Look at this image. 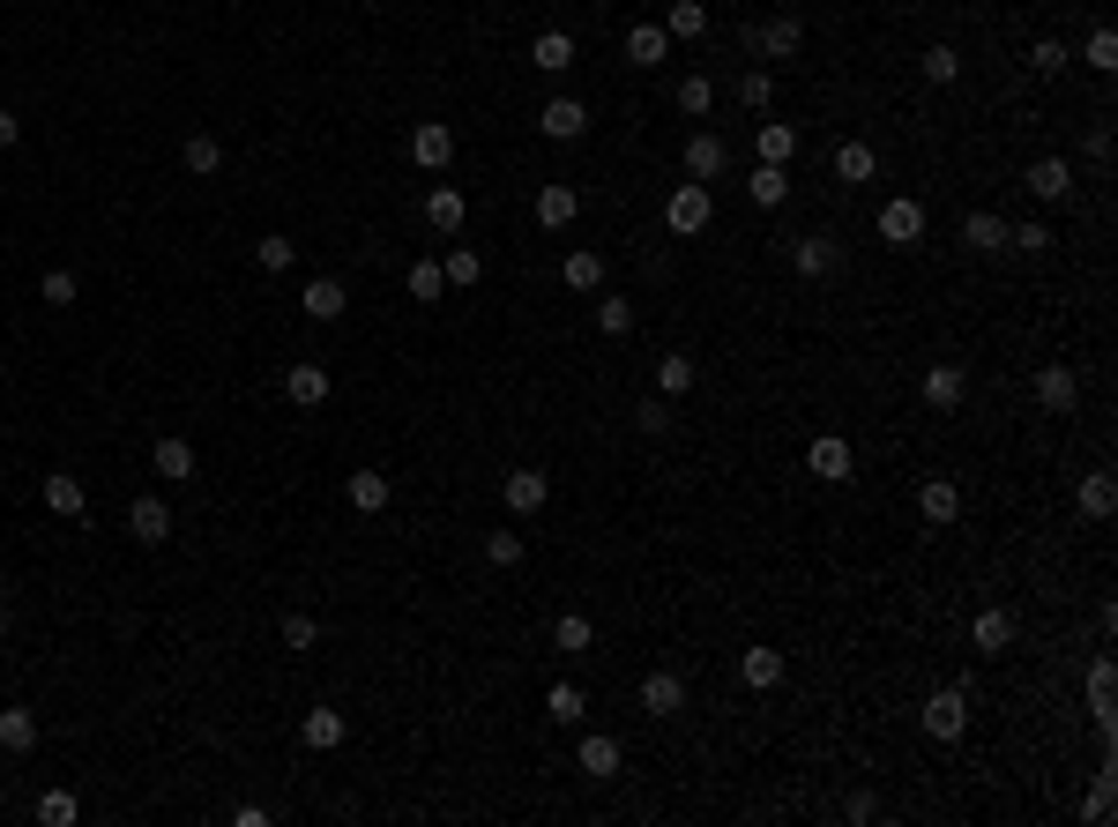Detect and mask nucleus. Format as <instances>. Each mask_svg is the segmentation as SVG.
Segmentation results:
<instances>
[{"label":"nucleus","mask_w":1118,"mask_h":827,"mask_svg":"<svg viewBox=\"0 0 1118 827\" xmlns=\"http://www.w3.org/2000/svg\"><path fill=\"white\" fill-rule=\"evenodd\" d=\"M150 462H157V477H195V448H187V440H172V433L150 448Z\"/></svg>","instance_id":"36"},{"label":"nucleus","mask_w":1118,"mask_h":827,"mask_svg":"<svg viewBox=\"0 0 1118 827\" xmlns=\"http://www.w3.org/2000/svg\"><path fill=\"white\" fill-rule=\"evenodd\" d=\"M642 708H649V716H679V708H686V678H679V671H649V678H642Z\"/></svg>","instance_id":"15"},{"label":"nucleus","mask_w":1118,"mask_h":827,"mask_svg":"<svg viewBox=\"0 0 1118 827\" xmlns=\"http://www.w3.org/2000/svg\"><path fill=\"white\" fill-rule=\"evenodd\" d=\"M917 515H925L932 530H948L954 515H962V493H954V477H925V493H917Z\"/></svg>","instance_id":"14"},{"label":"nucleus","mask_w":1118,"mask_h":827,"mask_svg":"<svg viewBox=\"0 0 1118 827\" xmlns=\"http://www.w3.org/2000/svg\"><path fill=\"white\" fill-rule=\"evenodd\" d=\"M284 395L298 403V411H314V403H329V373L314 366V358H298V366L284 373Z\"/></svg>","instance_id":"17"},{"label":"nucleus","mask_w":1118,"mask_h":827,"mask_svg":"<svg viewBox=\"0 0 1118 827\" xmlns=\"http://www.w3.org/2000/svg\"><path fill=\"white\" fill-rule=\"evenodd\" d=\"M962 247H969V253H1007V216L969 209V216H962Z\"/></svg>","instance_id":"12"},{"label":"nucleus","mask_w":1118,"mask_h":827,"mask_svg":"<svg viewBox=\"0 0 1118 827\" xmlns=\"http://www.w3.org/2000/svg\"><path fill=\"white\" fill-rule=\"evenodd\" d=\"M298 745H306V753H336V745H343V716H336V708H306V716H298Z\"/></svg>","instance_id":"16"},{"label":"nucleus","mask_w":1118,"mask_h":827,"mask_svg":"<svg viewBox=\"0 0 1118 827\" xmlns=\"http://www.w3.org/2000/svg\"><path fill=\"white\" fill-rule=\"evenodd\" d=\"M1007 247H1022V253H1044V247H1051V224H1007Z\"/></svg>","instance_id":"53"},{"label":"nucleus","mask_w":1118,"mask_h":827,"mask_svg":"<svg viewBox=\"0 0 1118 827\" xmlns=\"http://www.w3.org/2000/svg\"><path fill=\"white\" fill-rule=\"evenodd\" d=\"M597 329H604L612 343H620V335L634 329V306H626V298H597Z\"/></svg>","instance_id":"46"},{"label":"nucleus","mask_w":1118,"mask_h":827,"mask_svg":"<svg viewBox=\"0 0 1118 827\" xmlns=\"http://www.w3.org/2000/svg\"><path fill=\"white\" fill-rule=\"evenodd\" d=\"M38 745V716L31 708H0V753H31Z\"/></svg>","instance_id":"30"},{"label":"nucleus","mask_w":1118,"mask_h":827,"mask_svg":"<svg viewBox=\"0 0 1118 827\" xmlns=\"http://www.w3.org/2000/svg\"><path fill=\"white\" fill-rule=\"evenodd\" d=\"M1111 507H1118V485H1111V470H1096V477H1081V515H1088V522H1104Z\"/></svg>","instance_id":"32"},{"label":"nucleus","mask_w":1118,"mask_h":827,"mask_svg":"<svg viewBox=\"0 0 1118 827\" xmlns=\"http://www.w3.org/2000/svg\"><path fill=\"white\" fill-rule=\"evenodd\" d=\"M835 179H843V187H866V179H872V150H866V142H843V150H835Z\"/></svg>","instance_id":"37"},{"label":"nucleus","mask_w":1118,"mask_h":827,"mask_svg":"<svg viewBox=\"0 0 1118 827\" xmlns=\"http://www.w3.org/2000/svg\"><path fill=\"white\" fill-rule=\"evenodd\" d=\"M15 142H23V120H15V113H0V150H15Z\"/></svg>","instance_id":"59"},{"label":"nucleus","mask_w":1118,"mask_h":827,"mask_svg":"<svg viewBox=\"0 0 1118 827\" xmlns=\"http://www.w3.org/2000/svg\"><path fill=\"white\" fill-rule=\"evenodd\" d=\"M581 708H589L581 686H552V694H544V716H552V723H581Z\"/></svg>","instance_id":"43"},{"label":"nucleus","mask_w":1118,"mask_h":827,"mask_svg":"<svg viewBox=\"0 0 1118 827\" xmlns=\"http://www.w3.org/2000/svg\"><path fill=\"white\" fill-rule=\"evenodd\" d=\"M581 127H589V105H581V97H552V105H538V134H544V142H581Z\"/></svg>","instance_id":"4"},{"label":"nucleus","mask_w":1118,"mask_h":827,"mask_svg":"<svg viewBox=\"0 0 1118 827\" xmlns=\"http://www.w3.org/2000/svg\"><path fill=\"white\" fill-rule=\"evenodd\" d=\"M388 493H396V485H388V477H380V470H358V477H351V485H343V499H351V507H358V515H380V507H388Z\"/></svg>","instance_id":"29"},{"label":"nucleus","mask_w":1118,"mask_h":827,"mask_svg":"<svg viewBox=\"0 0 1118 827\" xmlns=\"http://www.w3.org/2000/svg\"><path fill=\"white\" fill-rule=\"evenodd\" d=\"M620 760H626L620 739H604V731H589V739H581V776H597V783H604V776H620Z\"/></svg>","instance_id":"25"},{"label":"nucleus","mask_w":1118,"mask_h":827,"mask_svg":"<svg viewBox=\"0 0 1118 827\" xmlns=\"http://www.w3.org/2000/svg\"><path fill=\"white\" fill-rule=\"evenodd\" d=\"M254 261H261V269H269V276H284L291 261H298V247H291L284 232H269V239H254Z\"/></svg>","instance_id":"40"},{"label":"nucleus","mask_w":1118,"mask_h":827,"mask_svg":"<svg viewBox=\"0 0 1118 827\" xmlns=\"http://www.w3.org/2000/svg\"><path fill=\"white\" fill-rule=\"evenodd\" d=\"M560 276H567V284H575V291H597V284H604V253L575 247V253H567V269H560Z\"/></svg>","instance_id":"38"},{"label":"nucleus","mask_w":1118,"mask_h":827,"mask_svg":"<svg viewBox=\"0 0 1118 827\" xmlns=\"http://www.w3.org/2000/svg\"><path fill=\"white\" fill-rule=\"evenodd\" d=\"M634 425H642V433H671V411H663V403H642Z\"/></svg>","instance_id":"58"},{"label":"nucleus","mask_w":1118,"mask_h":827,"mask_svg":"<svg viewBox=\"0 0 1118 827\" xmlns=\"http://www.w3.org/2000/svg\"><path fill=\"white\" fill-rule=\"evenodd\" d=\"M753 150H761V165H790V157H798V134H790L784 120H761L753 127Z\"/></svg>","instance_id":"26"},{"label":"nucleus","mask_w":1118,"mask_h":827,"mask_svg":"<svg viewBox=\"0 0 1118 827\" xmlns=\"http://www.w3.org/2000/svg\"><path fill=\"white\" fill-rule=\"evenodd\" d=\"M790 261H798V276H835L843 269V247H835V232H805L790 247Z\"/></svg>","instance_id":"9"},{"label":"nucleus","mask_w":1118,"mask_h":827,"mask_svg":"<svg viewBox=\"0 0 1118 827\" xmlns=\"http://www.w3.org/2000/svg\"><path fill=\"white\" fill-rule=\"evenodd\" d=\"M179 165L195 172V179H216V165H224V142H216V134H187V142H179Z\"/></svg>","instance_id":"28"},{"label":"nucleus","mask_w":1118,"mask_h":827,"mask_svg":"<svg viewBox=\"0 0 1118 827\" xmlns=\"http://www.w3.org/2000/svg\"><path fill=\"white\" fill-rule=\"evenodd\" d=\"M708 216H716V202H708L702 179H686V187L663 202V224H671V232H708Z\"/></svg>","instance_id":"3"},{"label":"nucleus","mask_w":1118,"mask_h":827,"mask_svg":"<svg viewBox=\"0 0 1118 827\" xmlns=\"http://www.w3.org/2000/svg\"><path fill=\"white\" fill-rule=\"evenodd\" d=\"M663 52H671V38H663L657 23H634V31H626V60H634V68H657Z\"/></svg>","instance_id":"31"},{"label":"nucleus","mask_w":1118,"mask_h":827,"mask_svg":"<svg viewBox=\"0 0 1118 827\" xmlns=\"http://www.w3.org/2000/svg\"><path fill=\"white\" fill-rule=\"evenodd\" d=\"M314 641H321V626L306 619V612H291V619H284V649H314Z\"/></svg>","instance_id":"56"},{"label":"nucleus","mask_w":1118,"mask_h":827,"mask_svg":"<svg viewBox=\"0 0 1118 827\" xmlns=\"http://www.w3.org/2000/svg\"><path fill=\"white\" fill-rule=\"evenodd\" d=\"M1067 60H1074V52H1067L1059 38H1036L1029 45V68H1036V75H1067Z\"/></svg>","instance_id":"44"},{"label":"nucleus","mask_w":1118,"mask_h":827,"mask_svg":"<svg viewBox=\"0 0 1118 827\" xmlns=\"http://www.w3.org/2000/svg\"><path fill=\"white\" fill-rule=\"evenodd\" d=\"M739 97H745V105H753V113H761V105H768V97H776V75H768V68H745V83H739Z\"/></svg>","instance_id":"52"},{"label":"nucleus","mask_w":1118,"mask_h":827,"mask_svg":"<svg viewBox=\"0 0 1118 827\" xmlns=\"http://www.w3.org/2000/svg\"><path fill=\"white\" fill-rule=\"evenodd\" d=\"M739 678L753 686V694H768V686H784V657L761 641V649H745V657H739Z\"/></svg>","instance_id":"22"},{"label":"nucleus","mask_w":1118,"mask_h":827,"mask_svg":"<svg viewBox=\"0 0 1118 827\" xmlns=\"http://www.w3.org/2000/svg\"><path fill=\"white\" fill-rule=\"evenodd\" d=\"M962 731H969V694H962V686H940V694L925 701V739L954 745Z\"/></svg>","instance_id":"1"},{"label":"nucleus","mask_w":1118,"mask_h":827,"mask_svg":"<svg viewBox=\"0 0 1118 827\" xmlns=\"http://www.w3.org/2000/svg\"><path fill=\"white\" fill-rule=\"evenodd\" d=\"M723 165H731L723 134H694V142H686V179H702V187H708V179H716Z\"/></svg>","instance_id":"20"},{"label":"nucleus","mask_w":1118,"mask_h":827,"mask_svg":"<svg viewBox=\"0 0 1118 827\" xmlns=\"http://www.w3.org/2000/svg\"><path fill=\"white\" fill-rule=\"evenodd\" d=\"M805 470H813V477H828V485H843V477L858 470V456H850V440H843V433H821V440L805 448Z\"/></svg>","instance_id":"7"},{"label":"nucleus","mask_w":1118,"mask_h":827,"mask_svg":"<svg viewBox=\"0 0 1118 827\" xmlns=\"http://www.w3.org/2000/svg\"><path fill=\"white\" fill-rule=\"evenodd\" d=\"M448 291V269L440 261H411V298H440Z\"/></svg>","instance_id":"48"},{"label":"nucleus","mask_w":1118,"mask_h":827,"mask_svg":"<svg viewBox=\"0 0 1118 827\" xmlns=\"http://www.w3.org/2000/svg\"><path fill=\"white\" fill-rule=\"evenodd\" d=\"M499 499H507L515 515H538L544 499H552V477H538V470H507V485H499Z\"/></svg>","instance_id":"13"},{"label":"nucleus","mask_w":1118,"mask_h":827,"mask_svg":"<svg viewBox=\"0 0 1118 827\" xmlns=\"http://www.w3.org/2000/svg\"><path fill=\"white\" fill-rule=\"evenodd\" d=\"M1088 68H1096V75H1111V68H1118V38H1111V31L1088 38Z\"/></svg>","instance_id":"55"},{"label":"nucleus","mask_w":1118,"mask_h":827,"mask_svg":"<svg viewBox=\"0 0 1118 827\" xmlns=\"http://www.w3.org/2000/svg\"><path fill=\"white\" fill-rule=\"evenodd\" d=\"M962 395H969V373H962V366H932V373H925V403H932V411H954Z\"/></svg>","instance_id":"23"},{"label":"nucleus","mask_w":1118,"mask_h":827,"mask_svg":"<svg viewBox=\"0 0 1118 827\" xmlns=\"http://www.w3.org/2000/svg\"><path fill=\"white\" fill-rule=\"evenodd\" d=\"M1029 194H1036V202H1067V194H1074V165H1067V157H1036V165H1029Z\"/></svg>","instance_id":"11"},{"label":"nucleus","mask_w":1118,"mask_h":827,"mask_svg":"<svg viewBox=\"0 0 1118 827\" xmlns=\"http://www.w3.org/2000/svg\"><path fill=\"white\" fill-rule=\"evenodd\" d=\"M38 298H45V306H75V276H68V269H45Z\"/></svg>","instance_id":"49"},{"label":"nucleus","mask_w":1118,"mask_h":827,"mask_svg":"<svg viewBox=\"0 0 1118 827\" xmlns=\"http://www.w3.org/2000/svg\"><path fill=\"white\" fill-rule=\"evenodd\" d=\"M1088 716H1111V663L1088 671Z\"/></svg>","instance_id":"54"},{"label":"nucleus","mask_w":1118,"mask_h":827,"mask_svg":"<svg viewBox=\"0 0 1118 827\" xmlns=\"http://www.w3.org/2000/svg\"><path fill=\"white\" fill-rule=\"evenodd\" d=\"M880 239H887V247H917V239H925V202L895 194V202L880 209Z\"/></svg>","instance_id":"5"},{"label":"nucleus","mask_w":1118,"mask_h":827,"mask_svg":"<svg viewBox=\"0 0 1118 827\" xmlns=\"http://www.w3.org/2000/svg\"><path fill=\"white\" fill-rule=\"evenodd\" d=\"M440 269H448V291H462V284H478V269H485V261H478L470 247H456L448 261H440Z\"/></svg>","instance_id":"50"},{"label":"nucleus","mask_w":1118,"mask_h":827,"mask_svg":"<svg viewBox=\"0 0 1118 827\" xmlns=\"http://www.w3.org/2000/svg\"><path fill=\"white\" fill-rule=\"evenodd\" d=\"M1074 395H1081L1074 366H1044V373H1036V403H1044V411H1074Z\"/></svg>","instance_id":"21"},{"label":"nucleus","mask_w":1118,"mask_h":827,"mask_svg":"<svg viewBox=\"0 0 1118 827\" xmlns=\"http://www.w3.org/2000/svg\"><path fill=\"white\" fill-rule=\"evenodd\" d=\"M38 499H45V507H52V515H68V522H83V515H90V493H83V477H68V470H52V477H45V485H38Z\"/></svg>","instance_id":"10"},{"label":"nucleus","mask_w":1118,"mask_h":827,"mask_svg":"<svg viewBox=\"0 0 1118 827\" xmlns=\"http://www.w3.org/2000/svg\"><path fill=\"white\" fill-rule=\"evenodd\" d=\"M708 105H716V83H708V75H686V83H679V113H694V120H702Z\"/></svg>","instance_id":"47"},{"label":"nucleus","mask_w":1118,"mask_h":827,"mask_svg":"<svg viewBox=\"0 0 1118 827\" xmlns=\"http://www.w3.org/2000/svg\"><path fill=\"white\" fill-rule=\"evenodd\" d=\"M552 649H560V657H581V649H597V626L581 619V612H567V619L552 626Z\"/></svg>","instance_id":"34"},{"label":"nucleus","mask_w":1118,"mask_h":827,"mask_svg":"<svg viewBox=\"0 0 1118 827\" xmlns=\"http://www.w3.org/2000/svg\"><path fill=\"white\" fill-rule=\"evenodd\" d=\"M530 60H538V75H567V68H575V38H567V31H544V38L530 45Z\"/></svg>","instance_id":"27"},{"label":"nucleus","mask_w":1118,"mask_h":827,"mask_svg":"<svg viewBox=\"0 0 1118 827\" xmlns=\"http://www.w3.org/2000/svg\"><path fill=\"white\" fill-rule=\"evenodd\" d=\"M127 537H134V544H165L172 537V507L157 493H142L134 507H127Z\"/></svg>","instance_id":"8"},{"label":"nucleus","mask_w":1118,"mask_h":827,"mask_svg":"<svg viewBox=\"0 0 1118 827\" xmlns=\"http://www.w3.org/2000/svg\"><path fill=\"white\" fill-rule=\"evenodd\" d=\"M485 559H493V567H522V537H515V530H493V537H485Z\"/></svg>","instance_id":"51"},{"label":"nucleus","mask_w":1118,"mask_h":827,"mask_svg":"<svg viewBox=\"0 0 1118 827\" xmlns=\"http://www.w3.org/2000/svg\"><path fill=\"white\" fill-rule=\"evenodd\" d=\"M745 194H753L761 209H784V202H790V179H784V165H761L753 179H745Z\"/></svg>","instance_id":"33"},{"label":"nucleus","mask_w":1118,"mask_h":827,"mask_svg":"<svg viewBox=\"0 0 1118 827\" xmlns=\"http://www.w3.org/2000/svg\"><path fill=\"white\" fill-rule=\"evenodd\" d=\"M1081 813H1088V820H1111V768H1104V783L1088 790V805H1081Z\"/></svg>","instance_id":"57"},{"label":"nucleus","mask_w":1118,"mask_h":827,"mask_svg":"<svg viewBox=\"0 0 1118 827\" xmlns=\"http://www.w3.org/2000/svg\"><path fill=\"white\" fill-rule=\"evenodd\" d=\"M0 626H8V612H0Z\"/></svg>","instance_id":"60"},{"label":"nucleus","mask_w":1118,"mask_h":827,"mask_svg":"<svg viewBox=\"0 0 1118 827\" xmlns=\"http://www.w3.org/2000/svg\"><path fill=\"white\" fill-rule=\"evenodd\" d=\"M702 31H708V8H702V0H671L663 38H702Z\"/></svg>","instance_id":"35"},{"label":"nucleus","mask_w":1118,"mask_h":827,"mask_svg":"<svg viewBox=\"0 0 1118 827\" xmlns=\"http://www.w3.org/2000/svg\"><path fill=\"white\" fill-rule=\"evenodd\" d=\"M657 388H663V395H686V388H694V358H679V351L657 358Z\"/></svg>","instance_id":"42"},{"label":"nucleus","mask_w":1118,"mask_h":827,"mask_svg":"<svg viewBox=\"0 0 1118 827\" xmlns=\"http://www.w3.org/2000/svg\"><path fill=\"white\" fill-rule=\"evenodd\" d=\"M745 45H753L761 60H798V45H805V23H798V15H776V23H761V31H753Z\"/></svg>","instance_id":"6"},{"label":"nucleus","mask_w":1118,"mask_h":827,"mask_svg":"<svg viewBox=\"0 0 1118 827\" xmlns=\"http://www.w3.org/2000/svg\"><path fill=\"white\" fill-rule=\"evenodd\" d=\"M917 68H925V83H940V90H948L954 75H962V60H954V45H932V52H925Z\"/></svg>","instance_id":"45"},{"label":"nucleus","mask_w":1118,"mask_h":827,"mask_svg":"<svg viewBox=\"0 0 1118 827\" xmlns=\"http://www.w3.org/2000/svg\"><path fill=\"white\" fill-rule=\"evenodd\" d=\"M462 216H470V202H462L456 187H433V194H425V224H433L440 239H456V232H462Z\"/></svg>","instance_id":"18"},{"label":"nucleus","mask_w":1118,"mask_h":827,"mask_svg":"<svg viewBox=\"0 0 1118 827\" xmlns=\"http://www.w3.org/2000/svg\"><path fill=\"white\" fill-rule=\"evenodd\" d=\"M575 209H581L575 187H538V224H544V232H567V224H575Z\"/></svg>","instance_id":"24"},{"label":"nucleus","mask_w":1118,"mask_h":827,"mask_svg":"<svg viewBox=\"0 0 1118 827\" xmlns=\"http://www.w3.org/2000/svg\"><path fill=\"white\" fill-rule=\"evenodd\" d=\"M298 306H306L314 321H343V306H351V291L336 284V276H314V284L298 291Z\"/></svg>","instance_id":"19"},{"label":"nucleus","mask_w":1118,"mask_h":827,"mask_svg":"<svg viewBox=\"0 0 1118 827\" xmlns=\"http://www.w3.org/2000/svg\"><path fill=\"white\" fill-rule=\"evenodd\" d=\"M38 820H45V827H75V820H83L75 790H45V798H38Z\"/></svg>","instance_id":"39"},{"label":"nucleus","mask_w":1118,"mask_h":827,"mask_svg":"<svg viewBox=\"0 0 1118 827\" xmlns=\"http://www.w3.org/2000/svg\"><path fill=\"white\" fill-rule=\"evenodd\" d=\"M411 165H417V172H448V165H456V127L417 120V127H411Z\"/></svg>","instance_id":"2"},{"label":"nucleus","mask_w":1118,"mask_h":827,"mask_svg":"<svg viewBox=\"0 0 1118 827\" xmlns=\"http://www.w3.org/2000/svg\"><path fill=\"white\" fill-rule=\"evenodd\" d=\"M1007 641H1014V612H985V619H977V649H985V657H999Z\"/></svg>","instance_id":"41"}]
</instances>
